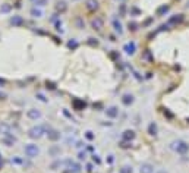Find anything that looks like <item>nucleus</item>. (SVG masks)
<instances>
[{
  "label": "nucleus",
  "instance_id": "nucleus-1",
  "mask_svg": "<svg viewBox=\"0 0 189 173\" xmlns=\"http://www.w3.org/2000/svg\"><path fill=\"white\" fill-rule=\"evenodd\" d=\"M49 129H50V126H47V125L32 126L30 131H28V137H30L31 139H40V138H43L47 132H49Z\"/></svg>",
  "mask_w": 189,
  "mask_h": 173
},
{
  "label": "nucleus",
  "instance_id": "nucleus-2",
  "mask_svg": "<svg viewBox=\"0 0 189 173\" xmlns=\"http://www.w3.org/2000/svg\"><path fill=\"white\" fill-rule=\"evenodd\" d=\"M23 151H25V154L30 157V159H34L40 154V148L35 145V144H27L25 148H23Z\"/></svg>",
  "mask_w": 189,
  "mask_h": 173
},
{
  "label": "nucleus",
  "instance_id": "nucleus-3",
  "mask_svg": "<svg viewBox=\"0 0 189 173\" xmlns=\"http://www.w3.org/2000/svg\"><path fill=\"white\" fill-rule=\"evenodd\" d=\"M65 167L69 169V172H72V173H79L81 172V164L75 163L72 160H65Z\"/></svg>",
  "mask_w": 189,
  "mask_h": 173
},
{
  "label": "nucleus",
  "instance_id": "nucleus-4",
  "mask_svg": "<svg viewBox=\"0 0 189 173\" xmlns=\"http://www.w3.org/2000/svg\"><path fill=\"white\" fill-rule=\"evenodd\" d=\"M47 137H49V139L50 141H53V142H56V141H59L60 139V132L57 131V129H49V132H47Z\"/></svg>",
  "mask_w": 189,
  "mask_h": 173
},
{
  "label": "nucleus",
  "instance_id": "nucleus-5",
  "mask_svg": "<svg viewBox=\"0 0 189 173\" xmlns=\"http://www.w3.org/2000/svg\"><path fill=\"white\" fill-rule=\"evenodd\" d=\"M27 116H28L31 120H37V119H40L43 115H41V112L37 110V109H30V110L27 112Z\"/></svg>",
  "mask_w": 189,
  "mask_h": 173
},
{
  "label": "nucleus",
  "instance_id": "nucleus-6",
  "mask_svg": "<svg viewBox=\"0 0 189 173\" xmlns=\"http://www.w3.org/2000/svg\"><path fill=\"white\" fill-rule=\"evenodd\" d=\"M0 134H3L5 137H13L12 135V129L6 123H0Z\"/></svg>",
  "mask_w": 189,
  "mask_h": 173
},
{
  "label": "nucleus",
  "instance_id": "nucleus-7",
  "mask_svg": "<svg viewBox=\"0 0 189 173\" xmlns=\"http://www.w3.org/2000/svg\"><path fill=\"white\" fill-rule=\"evenodd\" d=\"M85 6H87V9H88L89 12H94V10L98 9V2H97V0H87Z\"/></svg>",
  "mask_w": 189,
  "mask_h": 173
},
{
  "label": "nucleus",
  "instance_id": "nucleus-8",
  "mask_svg": "<svg viewBox=\"0 0 189 173\" xmlns=\"http://www.w3.org/2000/svg\"><path fill=\"white\" fill-rule=\"evenodd\" d=\"M103 19L101 18H94L92 21H91V25H92V28L94 30H101L103 28Z\"/></svg>",
  "mask_w": 189,
  "mask_h": 173
},
{
  "label": "nucleus",
  "instance_id": "nucleus-9",
  "mask_svg": "<svg viewBox=\"0 0 189 173\" xmlns=\"http://www.w3.org/2000/svg\"><path fill=\"white\" fill-rule=\"evenodd\" d=\"M10 24L13 25V27H21L22 24H23V19L21 18V16H13V18H10Z\"/></svg>",
  "mask_w": 189,
  "mask_h": 173
},
{
  "label": "nucleus",
  "instance_id": "nucleus-10",
  "mask_svg": "<svg viewBox=\"0 0 189 173\" xmlns=\"http://www.w3.org/2000/svg\"><path fill=\"white\" fill-rule=\"evenodd\" d=\"M106 115H107L109 117H116L117 115H119V110H117L116 107L113 106V107H109V109L106 110Z\"/></svg>",
  "mask_w": 189,
  "mask_h": 173
},
{
  "label": "nucleus",
  "instance_id": "nucleus-11",
  "mask_svg": "<svg viewBox=\"0 0 189 173\" xmlns=\"http://www.w3.org/2000/svg\"><path fill=\"white\" fill-rule=\"evenodd\" d=\"M74 107H75L76 110H84L85 109V103L81 101V100H75L74 101Z\"/></svg>",
  "mask_w": 189,
  "mask_h": 173
},
{
  "label": "nucleus",
  "instance_id": "nucleus-12",
  "mask_svg": "<svg viewBox=\"0 0 189 173\" xmlns=\"http://www.w3.org/2000/svg\"><path fill=\"white\" fill-rule=\"evenodd\" d=\"M56 9H57V12H65L66 10V2H63V0H62V2H57L56 3Z\"/></svg>",
  "mask_w": 189,
  "mask_h": 173
},
{
  "label": "nucleus",
  "instance_id": "nucleus-13",
  "mask_svg": "<svg viewBox=\"0 0 189 173\" xmlns=\"http://www.w3.org/2000/svg\"><path fill=\"white\" fill-rule=\"evenodd\" d=\"M132 101H133V97H132V95H129V94H125V95H123V98H122V103H123L125 106H129Z\"/></svg>",
  "mask_w": 189,
  "mask_h": 173
},
{
  "label": "nucleus",
  "instance_id": "nucleus-14",
  "mask_svg": "<svg viewBox=\"0 0 189 173\" xmlns=\"http://www.w3.org/2000/svg\"><path fill=\"white\" fill-rule=\"evenodd\" d=\"M176 150L179 151V153H185V151L188 150V145H186L185 142L179 141V142H177V147H176Z\"/></svg>",
  "mask_w": 189,
  "mask_h": 173
},
{
  "label": "nucleus",
  "instance_id": "nucleus-15",
  "mask_svg": "<svg viewBox=\"0 0 189 173\" xmlns=\"http://www.w3.org/2000/svg\"><path fill=\"white\" fill-rule=\"evenodd\" d=\"M31 15H32L34 18H41V16H43V10H41V9H37V8H32V9H31Z\"/></svg>",
  "mask_w": 189,
  "mask_h": 173
},
{
  "label": "nucleus",
  "instance_id": "nucleus-16",
  "mask_svg": "<svg viewBox=\"0 0 189 173\" xmlns=\"http://www.w3.org/2000/svg\"><path fill=\"white\" fill-rule=\"evenodd\" d=\"M141 173H153V166L151 164H142V167H141Z\"/></svg>",
  "mask_w": 189,
  "mask_h": 173
},
{
  "label": "nucleus",
  "instance_id": "nucleus-17",
  "mask_svg": "<svg viewBox=\"0 0 189 173\" xmlns=\"http://www.w3.org/2000/svg\"><path fill=\"white\" fill-rule=\"evenodd\" d=\"M125 50H126V53L132 54V53L135 51V44H133V43H129V44H126V46H125Z\"/></svg>",
  "mask_w": 189,
  "mask_h": 173
},
{
  "label": "nucleus",
  "instance_id": "nucleus-18",
  "mask_svg": "<svg viewBox=\"0 0 189 173\" xmlns=\"http://www.w3.org/2000/svg\"><path fill=\"white\" fill-rule=\"evenodd\" d=\"M78 46H79V44H78V41H76V40H70V41L67 43V47H69V49H72V50L78 49Z\"/></svg>",
  "mask_w": 189,
  "mask_h": 173
},
{
  "label": "nucleus",
  "instance_id": "nucleus-19",
  "mask_svg": "<svg viewBox=\"0 0 189 173\" xmlns=\"http://www.w3.org/2000/svg\"><path fill=\"white\" fill-rule=\"evenodd\" d=\"M50 154H52L53 157H56L57 154H60V148H59V147H52V150H50Z\"/></svg>",
  "mask_w": 189,
  "mask_h": 173
},
{
  "label": "nucleus",
  "instance_id": "nucleus-20",
  "mask_svg": "<svg viewBox=\"0 0 189 173\" xmlns=\"http://www.w3.org/2000/svg\"><path fill=\"white\" fill-rule=\"evenodd\" d=\"M75 24H76V27H78L79 30H82V28L85 27V24H84V21H82L81 18H76V21H75Z\"/></svg>",
  "mask_w": 189,
  "mask_h": 173
},
{
  "label": "nucleus",
  "instance_id": "nucleus-21",
  "mask_svg": "<svg viewBox=\"0 0 189 173\" xmlns=\"http://www.w3.org/2000/svg\"><path fill=\"white\" fill-rule=\"evenodd\" d=\"M123 138H125V139H132V138H133V132H132V131H125Z\"/></svg>",
  "mask_w": 189,
  "mask_h": 173
},
{
  "label": "nucleus",
  "instance_id": "nucleus-22",
  "mask_svg": "<svg viewBox=\"0 0 189 173\" xmlns=\"http://www.w3.org/2000/svg\"><path fill=\"white\" fill-rule=\"evenodd\" d=\"M85 138H87L88 141H92V139H94V134H92L91 131H87V132H85Z\"/></svg>",
  "mask_w": 189,
  "mask_h": 173
},
{
  "label": "nucleus",
  "instance_id": "nucleus-23",
  "mask_svg": "<svg viewBox=\"0 0 189 173\" xmlns=\"http://www.w3.org/2000/svg\"><path fill=\"white\" fill-rule=\"evenodd\" d=\"M113 25H114V30H116V31L122 32V27H120V24L117 22V21H113Z\"/></svg>",
  "mask_w": 189,
  "mask_h": 173
},
{
  "label": "nucleus",
  "instance_id": "nucleus-24",
  "mask_svg": "<svg viewBox=\"0 0 189 173\" xmlns=\"http://www.w3.org/2000/svg\"><path fill=\"white\" fill-rule=\"evenodd\" d=\"M9 10H10V6H9V5H3V6H0V12L6 13V12H9Z\"/></svg>",
  "mask_w": 189,
  "mask_h": 173
},
{
  "label": "nucleus",
  "instance_id": "nucleus-25",
  "mask_svg": "<svg viewBox=\"0 0 189 173\" xmlns=\"http://www.w3.org/2000/svg\"><path fill=\"white\" fill-rule=\"evenodd\" d=\"M89 41H88V44H91V46H98V41L97 40H94V38H88Z\"/></svg>",
  "mask_w": 189,
  "mask_h": 173
},
{
  "label": "nucleus",
  "instance_id": "nucleus-26",
  "mask_svg": "<svg viewBox=\"0 0 189 173\" xmlns=\"http://www.w3.org/2000/svg\"><path fill=\"white\" fill-rule=\"evenodd\" d=\"M10 161H12V163H15V164H22V160H21L19 157H13Z\"/></svg>",
  "mask_w": 189,
  "mask_h": 173
},
{
  "label": "nucleus",
  "instance_id": "nucleus-27",
  "mask_svg": "<svg viewBox=\"0 0 189 173\" xmlns=\"http://www.w3.org/2000/svg\"><path fill=\"white\" fill-rule=\"evenodd\" d=\"M37 97H38V98H40V100H41V101H44V103H45V101H47V98H45V97H44V95H43V94H37Z\"/></svg>",
  "mask_w": 189,
  "mask_h": 173
},
{
  "label": "nucleus",
  "instance_id": "nucleus-28",
  "mask_svg": "<svg viewBox=\"0 0 189 173\" xmlns=\"http://www.w3.org/2000/svg\"><path fill=\"white\" fill-rule=\"evenodd\" d=\"M85 157H87V154L81 151V153H79V160H85Z\"/></svg>",
  "mask_w": 189,
  "mask_h": 173
},
{
  "label": "nucleus",
  "instance_id": "nucleus-29",
  "mask_svg": "<svg viewBox=\"0 0 189 173\" xmlns=\"http://www.w3.org/2000/svg\"><path fill=\"white\" fill-rule=\"evenodd\" d=\"M44 3H45V0H37L35 2V5H40V6H44Z\"/></svg>",
  "mask_w": 189,
  "mask_h": 173
},
{
  "label": "nucleus",
  "instance_id": "nucleus-30",
  "mask_svg": "<svg viewBox=\"0 0 189 173\" xmlns=\"http://www.w3.org/2000/svg\"><path fill=\"white\" fill-rule=\"evenodd\" d=\"M94 163H97V164H100V159H98L97 156H94Z\"/></svg>",
  "mask_w": 189,
  "mask_h": 173
},
{
  "label": "nucleus",
  "instance_id": "nucleus-31",
  "mask_svg": "<svg viewBox=\"0 0 189 173\" xmlns=\"http://www.w3.org/2000/svg\"><path fill=\"white\" fill-rule=\"evenodd\" d=\"M3 84H5V81H3V79H0V85H3Z\"/></svg>",
  "mask_w": 189,
  "mask_h": 173
},
{
  "label": "nucleus",
  "instance_id": "nucleus-32",
  "mask_svg": "<svg viewBox=\"0 0 189 173\" xmlns=\"http://www.w3.org/2000/svg\"><path fill=\"white\" fill-rule=\"evenodd\" d=\"M0 163H2V156H0Z\"/></svg>",
  "mask_w": 189,
  "mask_h": 173
},
{
  "label": "nucleus",
  "instance_id": "nucleus-33",
  "mask_svg": "<svg viewBox=\"0 0 189 173\" xmlns=\"http://www.w3.org/2000/svg\"><path fill=\"white\" fill-rule=\"evenodd\" d=\"M31 2H37V0H31Z\"/></svg>",
  "mask_w": 189,
  "mask_h": 173
}]
</instances>
